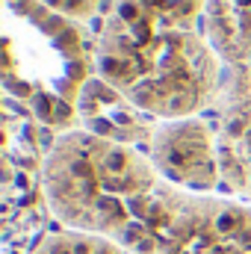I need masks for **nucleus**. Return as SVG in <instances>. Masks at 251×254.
Wrapping results in <instances>:
<instances>
[{
	"label": "nucleus",
	"mask_w": 251,
	"mask_h": 254,
	"mask_svg": "<svg viewBox=\"0 0 251 254\" xmlns=\"http://www.w3.org/2000/svg\"><path fill=\"white\" fill-rule=\"evenodd\" d=\"M30 254H133L116 240L98 237V234H86V231H74V228H60V231H48L36 240V246Z\"/></svg>",
	"instance_id": "6e6552de"
},
{
	"label": "nucleus",
	"mask_w": 251,
	"mask_h": 254,
	"mask_svg": "<svg viewBox=\"0 0 251 254\" xmlns=\"http://www.w3.org/2000/svg\"><path fill=\"white\" fill-rule=\"evenodd\" d=\"M163 178L142 148L83 127L57 133L39 169L48 213L74 231L125 243Z\"/></svg>",
	"instance_id": "f03ea898"
},
{
	"label": "nucleus",
	"mask_w": 251,
	"mask_h": 254,
	"mask_svg": "<svg viewBox=\"0 0 251 254\" xmlns=\"http://www.w3.org/2000/svg\"><path fill=\"white\" fill-rule=\"evenodd\" d=\"M219 192L251 204V71L225 68L213 104Z\"/></svg>",
	"instance_id": "39448f33"
},
{
	"label": "nucleus",
	"mask_w": 251,
	"mask_h": 254,
	"mask_svg": "<svg viewBox=\"0 0 251 254\" xmlns=\"http://www.w3.org/2000/svg\"><path fill=\"white\" fill-rule=\"evenodd\" d=\"M204 12L207 0H110L95 36V74L154 122L204 116L225 77Z\"/></svg>",
	"instance_id": "f257e3e1"
},
{
	"label": "nucleus",
	"mask_w": 251,
	"mask_h": 254,
	"mask_svg": "<svg viewBox=\"0 0 251 254\" xmlns=\"http://www.w3.org/2000/svg\"><path fill=\"white\" fill-rule=\"evenodd\" d=\"M122 246L133 254H251V204L163 181Z\"/></svg>",
	"instance_id": "7ed1b4c3"
},
{
	"label": "nucleus",
	"mask_w": 251,
	"mask_h": 254,
	"mask_svg": "<svg viewBox=\"0 0 251 254\" xmlns=\"http://www.w3.org/2000/svg\"><path fill=\"white\" fill-rule=\"evenodd\" d=\"M142 151L166 184L187 192H219L216 130L207 116L157 122Z\"/></svg>",
	"instance_id": "20e7f679"
},
{
	"label": "nucleus",
	"mask_w": 251,
	"mask_h": 254,
	"mask_svg": "<svg viewBox=\"0 0 251 254\" xmlns=\"http://www.w3.org/2000/svg\"><path fill=\"white\" fill-rule=\"evenodd\" d=\"M77 125L89 133L104 136V139L145 148L157 122L151 116H145L139 107H133L107 80L92 74L77 98Z\"/></svg>",
	"instance_id": "423d86ee"
},
{
	"label": "nucleus",
	"mask_w": 251,
	"mask_h": 254,
	"mask_svg": "<svg viewBox=\"0 0 251 254\" xmlns=\"http://www.w3.org/2000/svg\"><path fill=\"white\" fill-rule=\"evenodd\" d=\"M204 27L225 68L251 71V0H207Z\"/></svg>",
	"instance_id": "0eeeda50"
},
{
	"label": "nucleus",
	"mask_w": 251,
	"mask_h": 254,
	"mask_svg": "<svg viewBox=\"0 0 251 254\" xmlns=\"http://www.w3.org/2000/svg\"><path fill=\"white\" fill-rule=\"evenodd\" d=\"M39 3H45L57 15H65L77 24H86V21L104 15V9L110 6V0H39Z\"/></svg>",
	"instance_id": "1a4fd4ad"
}]
</instances>
